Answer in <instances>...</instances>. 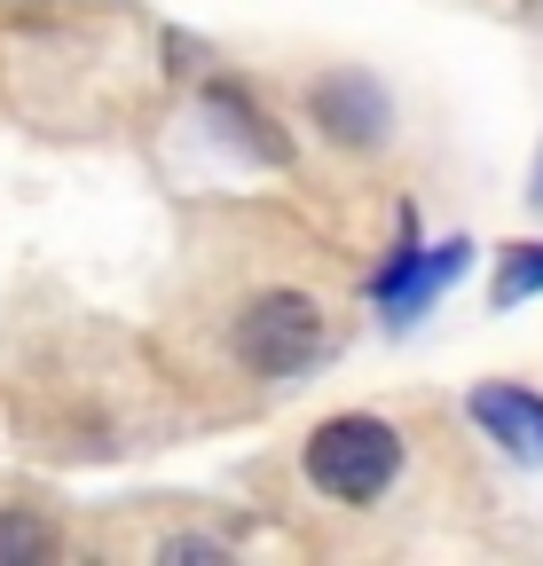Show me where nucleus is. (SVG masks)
<instances>
[{"mask_svg":"<svg viewBox=\"0 0 543 566\" xmlns=\"http://www.w3.org/2000/svg\"><path fill=\"white\" fill-rule=\"evenodd\" d=\"M55 551V527L32 520V512H0V566H24V558H48Z\"/></svg>","mask_w":543,"mask_h":566,"instance_id":"nucleus-8","label":"nucleus"},{"mask_svg":"<svg viewBox=\"0 0 543 566\" xmlns=\"http://www.w3.org/2000/svg\"><path fill=\"white\" fill-rule=\"evenodd\" d=\"M206 111H213V118H229V134H244V142H252V158H260V166H284V158H292V150H284V134H268V118L252 111V95H237L229 80H213V87H206Z\"/></svg>","mask_w":543,"mask_h":566,"instance_id":"nucleus-6","label":"nucleus"},{"mask_svg":"<svg viewBox=\"0 0 543 566\" xmlns=\"http://www.w3.org/2000/svg\"><path fill=\"white\" fill-rule=\"evenodd\" d=\"M464 260H472V244H464V237L434 244V260L418 252V260H410V275H401L394 292H386V323H418V315H426V307H434V300L449 292V283L464 275Z\"/></svg>","mask_w":543,"mask_h":566,"instance_id":"nucleus-5","label":"nucleus"},{"mask_svg":"<svg viewBox=\"0 0 543 566\" xmlns=\"http://www.w3.org/2000/svg\"><path fill=\"white\" fill-rule=\"evenodd\" d=\"M535 292H543V244H504L489 300H497V307H520V300H535Z\"/></svg>","mask_w":543,"mask_h":566,"instance_id":"nucleus-7","label":"nucleus"},{"mask_svg":"<svg viewBox=\"0 0 543 566\" xmlns=\"http://www.w3.org/2000/svg\"><path fill=\"white\" fill-rule=\"evenodd\" d=\"M528 197L543 205V150H535V174H528Z\"/></svg>","mask_w":543,"mask_h":566,"instance_id":"nucleus-9","label":"nucleus"},{"mask_svg":"<svg viewBox=\"0 0 543 566\" xmlns=\"http://www.w3.org/2000/svg\"><path fill=\"white\" fill-rule=\"evenodd\" d=\"M229 346H237V363H244L252 378H292L300 363H315V354H323V307H315L307 292H260V300L237 315Z\"/></svg>","mask_w":543,"mask_h":566,"instance_id":"nucleus-2","label":"nucleus"},{"mask_svg":"<svg viewBox=\"0 0 543 566\" xmlns=\"http://www.w3.org/2000/svg\"><path fill=\"white\" fill-rule=\"evenodd\" d=\"M464 409H472V424H481L489 441H504L520 464H543V401H535L528 386H481Z\"/></svg>","mask_w":543,"mask_h":566,"instance_id":"nucleus-4","label":"nucleus"},{"mask_svg":"<svg viewBox=\"0 0 543 566\" xmlns=\"http://www.w3.org/2000/svg\"><path fill=\"white\" fill-rule=\"evenodd\" d=\"M307 111H315V126L331 142H347V150H378V142H386V87L363 80V71H331V80H315Z\"/></svg>","mask_w":543,"mask_h":566,"instance_id":"nucleus-3","label":"nucleus"},{"mask_svg":"<svg viewBox=\"0 0 543 566\" xmlns=\"http://www.w3.org/2000/svg\"><path fill=\"white\" fill-rule=\"evenodd\" d=\"M401 472V433L386 417H323L315 433H307V480L331 495V504H378V495L394 488Z\"/></svg>","mask_w":543,"mask_h":566,"instance_id":"nucleus-1","label":"nucleus"}]
</instances>
